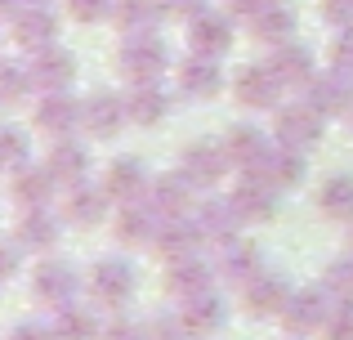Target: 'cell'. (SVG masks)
Segmentation results:
<instances>
[{
    "label": "cell",
    "instance_id": "603a6c76",
    "mask_svg": "<svg viewBox=\"0 0 353 340\" xmlns=\"http://www.w3.org/2000/svg\"><path fill=\"white\" fill-rule=\"evenodd\" d=\"M206 0H161V9H174V14H201Z\"/></svg>",
    "mask_w": 353,
    "mask_h": 340
},
{
    "label": "cell",
    "instance_id": "2e32d148",
    "mask_svg": "<svg viewBox=\"0 0 353 340\" xmlns=\"http://www.w3.org/2000/svg\"><path fill=\"white\" fill-rule=\"evenodd\" d=\"M50 36H54L50 14H23L18 18V41L23 45H50Z\"/></svg>",
    "mask_w": 353,
    "mask_h": 340
},
{
    "label": "cell",
    "instance_id": "7402d4cb",
    "mask_svg": "<svg viewBox=\"0 0 353 340\" xmlns=\"http://www.w3.org/2000/svg\"><path fill=\"white\" fill-rule=\"evenodd\" d=\"M322 14L336 27H353V0H322Z\"/></svg>",
    "mask_w": 353,
    "mask_h": 340
},
{
    "label": "cell",
    "instance_id": "44dd1931",
    "mask_svg": "<svg viewBox=\"0 0 353 340\" xmlns=\"http://www.w3.org/2000/svg\"><path fill=\"white\" fill-rule=\"evenodd\" d=\"M139 179H143V170H139L134 161H117V166H112V179H108V183H112V192H130Z\"/></svg>",
    "mask_w": 353,
    "mask_h": 340
},
{
    "label": "cell",
    "instance_id": "4fadbf2b",
    "mask_svg": "<svg viewBox=\"0 0 353 340\" xmlns=\"http://www.w3.org/2000/svg\"><path fill=\"white\" fill-rule=\"evenodd\" d=\"M72 121H77V108H72V99H59V94H54L50 103L41 108V126H45L50 134H68Z\"/></svg>",
    "mask_w": 353,
    "mask_h": 340
},
{
    "label": "cell",
    "instance_id": "6da1fadb",
    "mask_svg": "<svg viewBox=\"0 0 353 340\" xmlns=\"http://www.w3.org/2000/svg\"><path fill=\"white\" fill-rule=\"evenodd\" d=\"M228 41H233V32H228V18H210V14H197L188 27V45L192 54H201V59H215V54L228 50Z\"/></svg>",
    "mask_w": 353,
    "mask_h": 340
},
{
    "label": "cell",
    "instance_id": "ba28073f",
    "mask_svg": "<svg viewBox=\"0 0 353 340\" xmlns=\"http://www.w3.org/2000/svg\"><path fill=\"white\" fill-rule=\"evenodd\" d=\"M157 18H161V5L157 0H121L117 5V23L125 32H152Z\"/></svg>",
    "mask_w": 353,
    "mask_h": 340
},
{
    "label": "cell",
    "instance_id": "8992f818",
    "mask_svg": "<svg viewBox=\"0 0 353 340\" xmlns=\"http://www.w3.org/2000/svg\"><path fill=\"white\" fill-rule=\"evenodd\" d=\"M125 117H130V112H125V103H121L117 94H94V99L85 103V112H81V121H85L94 134H112L117 126L125 121Z\"/></svg>",
    "mask_w": 353,
    "mask_h": 340
},
{
    "label": "cell",
    "instance_id": "7a4b0ae2",
    "mask_svg": "<svg viewBox=\"0 0 353 340\" xmlns=\"http://www.w3.org/2000/svg\"><path fill=\"white\" fill-rule=\"evenodd\" d=\"M277 130H282V139L291 143V148H309V143L322 134V117H318V108H313V103L309 108L295 103V108H286V112H282Z\"/></svg>",
    "mask_w": 353,
    "mask_h": 340
},
{
    "label": "cell",
    "instance_id": "cb8c5ba5",
    "mask_svg": "<svg viewBox=\"0 0 353 340\" xmlns=\"http://www.w3.org/2000/svg\"><path fill=\"white\" fill-rule=\"evenodd\" d=\"M81 219H94V197H81Z\"/></svg>",
    "mask_w": 353,
    "mask_h": 340
},
{
    "label": "cell",
    "instance_id": "5bb4252c",
    "mask_svg": "<svg viewBox=\"0 0 353 340\" xmlns=\"http://www.w3.org/2000/svg\"><path fill=\"white\" fill-rule=\"evenodd\" d=\"M125 112L134 117V121H161V112H165V99L157 94L152 86H148V90L139 86V90H134V99L125 103Z\"/></svg>",
    "mask_w": 353,
    "mask_h": 340
},
{
    "label": "cell",
    "instance_id": "8fae6325",
    "mask_svg": "<svg viewBox=\"0 0 353 340\" xmlns=\"http://www.w3.org/2000/svg\"><path fill=\"white\" fill-rule=\"evenodd\" d=\"M273 72H277V81H309V77H313L309 50H282V54L273 59Z\"/></svg>",
    "mask_w": 353,
    "mask_h": 340
},
{
    "label": "cell",
    "instance_id": "ffe728a7",
    "mask_svg": "<svg viewBox=\"0 0 353 340\" xmlns=\"http://www.w3.org/2000/svg\"><path fill=\"white\" fill-rule=\"evenodd\" d=\"M72 18H81V23H99V18H108V9H112V0H68Z\"/></svg>",
    "mask_w": 353,
    "mask_h": 340
},
{
    "label": "cell",
    "instance_id": "9c48e42d",
    "mask_svg": "<svg viewBox=\"0 0 353 340\" xmlns=\"http://www.w3.org/2000/svg\"><path fill=\"white\" fill-rule=\"evenodd\" d=\"M72 72H77V63H72V54H63V50H50V54H41V59H36L32 77L41 81V86L59 90L63 81H72Z\"/></svg>",
    "mask_w": 353,
    "mask_h": 340
},
{
    "label": "cell",
    "instance_id": "7c38bea8",
    "mask_svg": "<svg viewBox=\"0 0 353 340\" xmlns=\"http://www.w3.org/2000/svg\"><path fill=\"white\" fill-rule=\"evenodd\" d=\"M318 201L327 215H353V179H331L318 192Z\"/></svg>",
    "mask_w": 353,
    "mask_h": 340
},
{
    "label": "cell",
    "instance_id": "277c9868",
    "mask_svg": "<svg viewBox=\"0 0 353 340\" xmlns=\"http://www.w3.org/2000/svg\"><path fill=\"white\" fill-rule=\"evenodd\" d=\"M277 90H282V81H277L273 68H246L237 77V99L250 108H268L277 99Z\"/></svg>",
    "mask_w": 353,
    "mask_h": 340
},
{
    "label": "cell",
    "instance_id": "52a82bcc",
    "mask_svg": "<svg viewBox=\"0 0 353 340\" xmlns=\"http://www.w3.org/2000/svg\"><path fill=\"white\" fill-rule=\"evenodd\" d=\"M183 170H188L192 183H210L224 174V152H215L210 143H197V148L183 152Z\"/></svg>",
    "mask_w": 353,
    "mask_h": 340
},
{
    "label": "cell",
    "instance_id": "5b68a950",
    "mask_svg": "<svg viewBox=\"0 0 353 340\" xmlns=\"http://www.w3.org/2000/svg\"><path fill=\"white\" fill-rule=\"evenodd\" d=\"M179 90H183L188 99L215 94V90H219V68H215L210 59H201V54H197V59H188V63L179 68Z\"/></svg>",
    "mask_w": 353,
    "mask_h": 340
},
{
    "label": "cell",
    "instance_id": "e0dca14e",
    "mask_svg": "<svg viewBox=\"0 0 353 340\" xmlns=\"http://www.w3.org/2000/svg\"><path fill=\"white\" fill-rule=\"evenodd\" d=\"M228 152H233L237 161H264V139H259V130H233V139H228Z\"/></svg>",
    "mask_w": 353,
    "mask_h": 340
},
{
    "label": "cell",
    "instance_id": "3957f363",
    "mask_svg": "<svg viewBox=\"0 0 353 340\" xmlns=\"http://www.w3.org/2000/svg\"><path fill=\"white\" fill-rule=\"evenodd\" d=\"M121 68L134 81H152L157 72L165 68V50L157 41H130L125 50H121Z\"/></svg>",
    "mask_w": 353,
    "mask_h": 340
},
{
    "label": "cell",
    "instance_id": "9a60e30c",
    "mask_svg": "<svg viewBox=\"0 0 353 340\" xmlns=\"http://www.w3.org/2000/svg\"><path fill=\"white\" fill-rule=\"evenodd\" d=\"M313 108H318V112H336V108H345V77L313 81Z\"/></svg>",
    "mask_w": 353,
    "mask_h": 340
},
{
    "label": "cell",
    "instance_id": "d6986e66",
    "mask_svg": "<svg viewBox=\"0 0 353 340\" xmlns=\"http://www.w3.org/2000/svg\"><path fill=\"white\" fill-rule=\"evenodd\" d=\"M331 63H336V77L353 81V32H345L336 41V50H331Z\"/></svg>",
    "mask_w": 353,
    "mask_h": 340
},
{
    "label": "cell",
    "instance_id": "ac0fdd59",
    "mask_svg": "<svg viewBox=\"0 0 353 340\" xmlns=\"http://www.w3.org/2000/svg\"><path fill=\"white\" fill-rule=\"evenodd\" d=\"M54 174H59V179H81V174H85V152L63 143V148L54 152Z\"/></svg>",
    "mask_w": 353,
    "mask_h": 340
},
{
    "label": "cell",
    "instance_id": "30bf717a",
    "mask_svg": "<svg viewBox=\"0 0 353 340\" xmlns=\"http://www.w3.org/2000/svg\"><path fill=\"white\" fill-rule=\"evenodd\" d=\"M250 27H255V36H264V41H282V36H291L295 18H291V9H282V5H264L250 18Z\"/></svg>",
    "mask_w": 353,
    "mask_h": 340
}]
</instances>
